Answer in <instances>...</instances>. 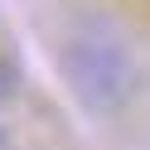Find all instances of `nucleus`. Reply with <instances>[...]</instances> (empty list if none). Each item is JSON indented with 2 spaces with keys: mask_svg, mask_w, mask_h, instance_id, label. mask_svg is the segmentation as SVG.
I'll list each match as a JSON object with an SVG mask.
<instances>
[{
  "mask_svg": "<svg viewBox=\"0 0 150 150\" xmlns=\"http://www.w3.org/2000/svg\"><path fill=\"white\" fill-rule=\"evenodd\" d=\"M58 68L68 92L87 111H116L136 92V53L111 24L87 20L58 53Z\"/></svg>",
  "mask_w": 150,
  "mask_h": 150,
  "instance_id": "f257e3e1",
  "label": "nucleus"
},
{
  "mask_svg": "<svg viewBox=\"0 0 150 150\" xmlns=\"http://www.w3.org/2000/svg\"><path fill=\"white\" fill-rule=\"evenodd\" d=\"M0 150H5V136H0Z\"/></svg>",
  "mask_w": 150,
  "mask_h": 150,
  "instance_id": "f03ea898",
  "label": "nucleus"
}]
</instances>
